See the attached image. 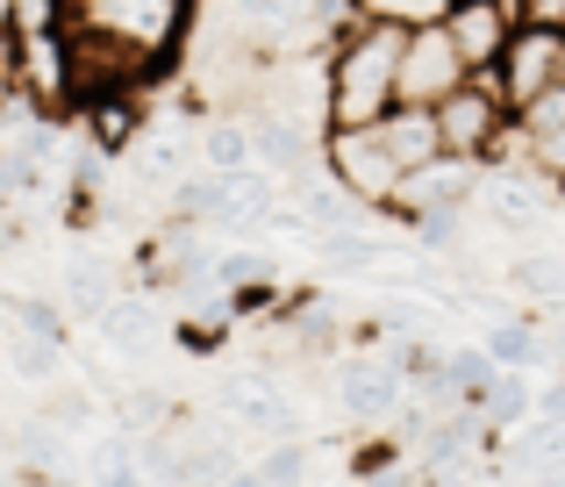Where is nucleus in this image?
Instances as JSON below:
<instances>
[{
    "label": "nucleus",
    "instance_id": "1",
    "mask_svg": "<svg viewBox=\"0 0 565 487\" xmlns=\"http://www.w3.org/2000/svg\"><path fill=\"white\" fill-rule=\"evenodd\" d=\"M401 43H408V29L359 22L322 51V137L330 129H380L394 115Z\"/></svg>",
    "mask_w": 565,
    "mask_h": 487
},
{
    "label": "nucleus",
    "instance_id": "2",
    "mask_svg": "<svg viewBox=\"0 0 565 487\" xmlns=\"http://www.w3.org/2000/svg\"><path fill=\"white\" fill-rule=\"evenodd\" d=\"M57 29L108 43V51H122L129 65H143L158 80L166 57L193 29V0H57Z\"/></svg>",
    "mask_w": 565,
    "mask_h": 487
},
{
    "label": "nucleus",
    "instance_id": "3",
    "mask_svg": "<svg viewBox=\"0 0 565 487\" xmlns=\"http://www.w3.org/2000/svg\"><path fill=\"white\" fill-rule=\"evenodd\" d=\"M429 123H437L444 158H458V166H494V158L509 151L515 115H509V100L494 94V80H487V72H472L451 100H437V108H429Z\"/></svg>",
    "mask_w": 565,
    "mask_h": 487
},
{
    "label": "nucleus",
    "instance_id": "4",
    "mask_svg": "<svg viewBox=\"0 0 565 487\" xmlns=\"http://www.w3.org/2000/svg\"><path fill=\"white\" fill-rule=\"evenodd\" d=\"M322 180H330L337 194H351L359 209L386 215V201H394V187H401V166L386 158L380 129H330V137H322Z\"/></svg>",
    "mask_w": 565,
    "mask_h": 487
},
{
    "label": "nucleus",
    "instance_id": "5",
    "mask_svg": "<svg viewBox=\"0 0 565 487\" xmlns=\"http://www.w3.org/2000/svg\"><path fill=\"white\" fill-rule=\"evenodd\" d=\"M466 80H472V72H466V57L451 51L444 22H423V29H408V43H401L394 108H437V100H451Z\"/></svg>",
    "mask_w": 565,
    "mask_h": 487
},
{
    "label": "nucleus",
    "instance_id": "6",
    "mask_svg": "<svg viewBox=\"0 0 565 487\" xmlns=\"http://www.w3.org/2000/svg\"><path fill=\"white\" fill-rule=\"evenodd\" d=\"M558 72H565V36H552V29H515L487 80H494V94L509 100V115H523L558 86Z\"/></svg>",
    "mask_w": 565,
    "mask_h": 487
},
{
    "label": "nucleus",
    "instance_id": "7",
    "mask_svg": "<svg viewBox=\"0 0 565 487\" xmlns=\"http://www.w3.org/2000/svg\"><path fill=\"white\" fill-rule=\"evenodd\" d=\"M330 394L337 409H344L351 423H394V409L408 402V380H401V351H351V359H337L330 373Z\"/></svg>",
    "mask_w": 565,
    "mask_h": 487
},
{
    "label": "nucleus",
    "instance_id": "8",
    "mask_svg": "<svg viewBox=\"0 0 565 487\" xmlns=\"http://www.w3.org/2000/svg\"><path fill=\"white\" fill-rule=\"evenodd\" d=\"M472 187H480V166L429 158V166L401 172V187H394V201H386V215L415 223V215H429V209H472Z\"/></svg>",
    "mask_w": 565,
    "mask_h": 487
},
{
    "label": "nucleus",
    "instance_id": "9",
    "mask_svg": "<svg viewBox=\"0 0 565 487\" xmlns=\"http://www.w3.org/2000/svg\"><path fill=\"white\" fill-rule=\"evenodd\" d=\"M444 36L466 57V72H494V57L509 51V36H515V14L501 8V0H451V8H444Z\"/></svg>",
    "mask_w": 565,
    "mask_h": 487
},
{
    "label": "nucleus",
    "instance_id": "10",
    "mask_svg": "<svg viewBox=\"0 0 565 487\" xmlns=\"http://www.w3.org/2000/svg\"><path fill=\"white\" fill-rule=\"evenodd\" d=\"M94 330H100V345L122 351V359H151V351L166 345V316L151 308V294H115L94 316Z\"/></svg>",
    "mask_w": 565,
    "mask_h": 487
},
{
    "label": "nucleus",
    "instance_id": "11",
    "mask_svg": "<svg viewBox=\"0 0 565 487\" xmlns=\"http://www.w3.org/2000/svg\"><path fill=\"white\" fill-rule=\"evenodd\" d=\"M86 123V151H100L115 166L122 151H137V137H143V94H100V100H86V108H72Z\"/></svg>",
    "mask_w": 565,
    "mask_h": 487
},
{
    "label": "nucleus",
    "instance_id": "12",
    "mask_svg": "<svg viewBox=\"0 0 565 487\" xmlns=\"http://www.w3.org/2000/svg\"><path fill=\"white\" fill-rule=\"evenodd\" d=\"M193 151H201V172H244V166H258L250 158V123L244 115H201V129H193Z\"/></svg>",
    "mask_w": 565,
    "mask_h": 487
},
{
    "label": "nucleus",
    "instance_id": "13",
    "mask_svg": "<svg viewBox=\"0 0 565 487\" xmlns=\"http://www.w3.org/2000/svg\"><path fill=\"white\" fill-rule=\"evenodd\" d=\"M380 144H386V158H394L401 172H415V166H429V158H444L429 108H394V115L380 123Z\"/></svg>",
    "mask_w": 565,
    "mask_h": 487
},
{
    "label": "nucleus",
    "instance_id": "14",
    "mask_svg": "<svg viewBox=\"0 0 565 487\" xmlns=\"http://www.w3.org/2000/svg\"><path fill=\"white\" fill-rule=\"evenodd\" d=\"M480 351L501 366V373H530V366H544V330H537V322H523V316H515V322L494 316L480 330Z\"/></svg>",
    "mask_w": 565,
    "mask_h": 487
},
{
    "label": "nucleus",
    "instance_id": "15",
    "mask_svg": "<svg viewBox=\"0 0 565 487\" xmlns=\"http://www.w3.org/2000/svg\"><path fill=\"white\" fill-rule=\"evenodd\" d=\"M65 301H72V316H86V322H94L100 308L115 301V273H108V258H100V251L79 244V251L65 258Z\"/></svg>",
    "mask_w": 565,
    "mask_h": 487
},
{
    "label": "nucleus",
    "instance_id": "16",
    "mask_svg": "<svg viewBox=\"0 0 565 487\" xmlns=\"http://www.w3.org/2000/svg\"><path fill=\"white\" fill-rule=\"evenodd\" d=\"M472 416H480L487 437H494V431H523V423L537 416V394H530L523 373H494V388L480 394V409H472Z\"/></svg>",
    "mask_w": 565,
    "mask_h": 487
},
{
    "label": "nucleus",
    "instance_id": "17",
    "mask_svg": "<svg viewBox=\"0 0 565 487\" xmlns=\"http://www.w3.org/2000/svg\"><path fill=\"white\" fill-rule=\"evenodd\" d=\"M14 452H22V466H29L36 480H57V474L72 466V445H65V437H57L43 416H29L22 431H14Z\"/></svg>",
    "mask_w": 565,
    "mask_h": 487
},
{
    "label": "nucleus",
    "instance_id": "18",
    "mask_svg": "<svg viewBox=\"0 0 565 487\" xmlns=\"http://www.w3.org/2000/svg\"><path fill=\"white\" fill-rule=\"evenodd\" d=\"M265 487H308V474H316V445L308 437H287V445H265V459L250 466Z\"/></svg>",
    "mask_w": 565,
    "mask_h": 487
},
{
    "label": "nucleus",
    "instance_id": "19",
    "mask_svg": "<svg viewBox=\"0 0 565 487\" xmlns=\"http://www.w3.org/2000/svg\"><path fill=\"white\" fill-rule=\"evenodd\" d=\"M94 409H100V402H94V388H57L51 402L36 409V416L51 423V431L65 437V445H72V437H86V431H94Z\"/></svg>",
    "mask_w": 565,
    "mask_h": 487
},
{
    "label": "nucleus",
    "instance_id": "20",
    "mask_svg": "<svg viewBox=\"0 0 565 487\" xmlns=\"http://www.w3.org/2000/svg\"><path fill=\"white\" fill-rule=\"evenodd\" d=\"M451 0H359L365 22H394V29H423V22H444Z\"/></svg>",
    "mask_w": 565,
    "mask_h": 487
},
{
    "label": "nucleus",
    "instance_id": "21",
    "mask_svg": "<svg viewBox=\"0 0 565 487\" xmlns=\"http://www.w3.org/2000/svg\"><path fill=\"white\" fill-rule=\"evenodd\" d=\"M8 366H14L22 380H36V388H43V380H57V373H65V345H43V337H14Z\"/></svg>",
    "mask_w": 565,
    "mask_h": 487
},
{
    "label": "nucleus",
    "instance_id": "22",
    "mask_svg": "<svg viewBox=\"0 0 565 487\" xmlns=\"http://www.w3.org/2000/svg\"><path fill=\"white\" fill-rule=\"evenodd\" d=\"M509 279H515V287H530V294H544V301L565 316V258H515Z\"/></svg>",
    "mask_w": 565,
    "mask_h": 487
},
{
    "label": "nucleus",
    "instance_id": "23",
    "mask_svg": "<svg viewBox=\"0 0 565 487\" xmlns=\"http://www.w3.org/2000/svg\"><path fill=\"white\" fill-rule=\"evenodd\" d=\"M415 487H472L466 474H415Z\"/></svg>",
    "mask_w": 565,
    "mask_h": 487
},
{
    "label": "nucleus",
    "instance_id": "24",
    "mask_svg": "<svg viewBox=\"0 0 565 487\" xmlns=\"http://www.w3.org/2000/svg\"><path fill=\"white\" fill-rule=\"evenodd\" d=\"M222 487H265V480H258V474H250V466H236V474H230V480H222Z\"/></svg>",
    "mask_w": 565,
    "mask_h": 487
}]
</instances>
